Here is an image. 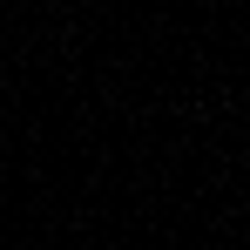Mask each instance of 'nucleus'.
Masks as SVG:
<instances>
[]
</instances>
